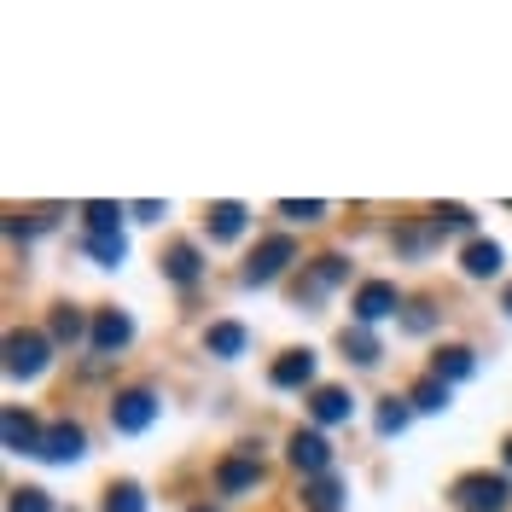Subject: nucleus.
<instances>
[{
    "instance_id": "6e6552de",
    "label": "nucleus",
    "mask_w": 512,
    "mask_h": 512,
    "mask_svg": "<svg viewBox=\"0 0 512 512\" xmlns=\"http://www.w3.org/2000/svg\"><path fill=\"white\" fill-rule=\"evenodd\" d=\"M0 437H6V448H12V454H41V437H47V431H41L24 408H6V419H0Z\"/></svg>"
},
{
    "instance_id": "a211bd4d",
    "label": "nucleus",
    "mask_w": 512,
    "mask_h": 512,
    "mask_svg": "<svg viewBox=\"0 0 512 512\" xmlns=\"http://www.w3.org/2000/svg\"><path fill=\"white\" fill-rule=\"evenodd\" d=\"M344 355H350L355 367H373V361H379V338H373L367 326H355V332H344Z\"/></svg>"
},
{
    "instance_id": "b1692460",
    "label": "nucleus",
    "mask_w": 512,
    "mask_h": 512,
    "mask_svg": "<svg viewBox=\"0 0 512 512\" xmlns=\"http://www.w3.org/2000/svg\"><path fill=\"white\" fill-rule=\"evenodd\" d=\"M82 216H88V233H111V227H117V216H123V210H117V204H88Z\"/></svg>"
},
{
    "instance_id": "f257e3e1",
    "label": "nucleus",
    "mask_w": 512,
    "mask_h": 512,
    "mask_svg": "<svg viewBox=\"0 0 512 512\" xmlns=\"http://www.w3.org/2000/svg\"><path fill=\"white\" fill-rule=\"evenodd\" d=\"M454 501L466 512H501L512 501V483L507 478H489V472H466L454 483Z\"/></svg>"
},
{
    "instance_id": "20e7f679",
    "label": "nucleus",
    "mask_w": 512,
    "mask_h": 512,
    "mask_svg": "<svg viewBox=\"0 0 512 512\" xmlns=\"http://www.w3.org/2000/svg\"><path fill=\"white\" fill-rule=\"evenodd\" d=\"M286 262H291V239H262V245H256V256L245 262V286H268Z\"/></svg>"
},
{
    "instance_id": "c756f323",
    "label": "nucleus",
    "mask_w": 512,
    "mask_h": 512,
    "mask_svg": "<svg viewBox=\"0 0 512 512\" xmlns=\"http://www.w3.org/2000/svg\"><path fill=\"white\" fill-rule=\"evenodd\" d=\"M408 326H414V332H425V326H431V309H425V303H414V309H408Z\"/></svg>"
},
{
    "instance_id": "aec40b11",
    "label": "nucleus",
    "mask_w": 512,
    "mask_h": 512,
    "mask_svg": "<svg viewBox=\"0 0 512 512\" xmlns=\"http://www.w3.org/2000/svg\"><path fill=\"white\" fill-rule=\"evenodd\" d=\"M123 233H117V227H111V233H88V256H94V262H105V268H117V262H123Z\"/></svg>"
},
{
    "instance_id": "412c9836",
    "label": "nucleus",
    "mask_w": 512,
    "mask_h": 512,
    "mask_svg": "<svg viewBox=\"0 0 512 512\" xmlns=\"http://www.w3.org/2000/svg\"><path fill=\"white\" fill-rule=\"evenodd\" d=\"M105 512H146V495H140V483H117V489L105 495Z\"/></svg>"
},
{
    "instance_id": "7c9ffc66",
    "label": "nucleus",
    "mask_w": 512,
    "mask_h": 512,
    "mask_svg": "<svg viewBox=\"0 0 512 512\" xmlns=\"http://www.w3.org/2000/svg\"><path fill=\"white\" fill-rule=\"evenodd\" d=\"M501 309H507V315H512V286H507V297H501Z\"/></svg>"
},
{
    "instance_id": "dca6fc26",
    "label": "nucleus",
    "mask_w": 512,
    "mask_h": 512,
    "mask_svg": "<svg viewBox=\"0 0 512 512\" xmlns=\"http://www.w3.org/2000/svg\"><path fill=\"white\" fill-rule=\"evenodd\" d=\"M163 274H169L175 286H192V280H198V251H192V245H175V251L163 256Z\"/></svg>"
},
{
    "instance_id": "1a4fd4ad",
    "label": "nucleus",
    "mask_w": 512,
    "mask_h": 512,
    "mask_svg": "<svg viewBox=\"0 0 512 512\" xmlns=\"http://www.w3.org/2000/svg\"><path fill=\"white\" fill-rule=\"evenodd\" d=\"M128 338H134V320L117 315V309H105V315L94 320V350H99V355H117Z\"/></svg>"
},
{
    "instance_id": "423d86ee",
    "label": "nucleus",
    "mask_w": 512,
    "mask_h": 512,
    "mask_svg": "<svg viewBox=\"0 0 512 512\" xmlns=\"http://www.w3.org/2000/svg\"><path fill=\"white\" fill-rule=\"evenodd\" d=\"M396 303H402V297H396L390 280H367V286L355 291V320H361V326H373V320L396 315Z\"/></svg>"
},
{
    "instance_id": "4be33fe9",
    "label": "nucleus",
    "mask_w": 512,
    "mask_h": 512,
    "mask_svg": "<svg viewBox=\"0 0 512 512\" xmlns=\"http://www.w3.org/2000/svg\"><path fill=\"white\" fill-rule=\"evenodd\" d=\"M472 373V350H443L437 355V379H466Z\"/></svg>"
},
{
    "instance_id": "cd10ccee",
    "label": "nucleus",
    "mask_w": 512,
    "mask_h": 512,
    "mask_svg": "<svg viewBox=\"0 0 512 512\" xmlns=\"http://www.w3.org/2000/svg\"><path fill=\"white\" fill-rule=\"evenodd\" d=\"M437 227H454V233H466V227H472V210H466V204H443V210H437Z\"/></svg>"
},
{
    "instance_id": "2eb2a0df",
    "label": "nucleus",
    "mask_w": 512,
    "mask_h": 512,
    "mask_svg": "<svg viewBox=\"0 0 512 512\" xmlns=\"http://www.w3.org/2000/svg\"><path fill=\"white\" fill-rule=\"evenodd\" d=\"M245 233V204H216L210 210V239H239Z\"/></svg>"
},
{
    "instance_id": "0eeeda50",
    "label": "nucleus",
    "mask_w": 512,
    "mask_h": 512,
    "mask_svg": "<svg viewBox=\"0 0 512 512\" xmlns=\"http://www.w3.org/2000/svg\"><path fill=\"white\" fill-rule=\"evenodd\" d=\"M82 448H88V437H82V425H53L47 437H41V460H53V466H70V460H82Z\"/></svg>"
},
{
    "instance_id": "bb28decb",
    "label": "nucleus",
    "mask_w": 512,
    "mask_h": 512,
    "mask_svg": "<svg viewBox=\"0 0 512 512\" xmlns=\"http://www.w3.org/2000/svg\"><path fill=\"white\" fill-rule=\"evenodd\" d=\"M402 425H408V408H402V402H384V408H379V431H384V437H396Z\"/></svg>"
},
{
    "instance_id": "f3484780",
    "label": "nucleus",
    "mask_w": 512,
    "mask_h": 512,
    "mask_svg": "<svg viewBox=\"0 0 512 512\" xmlns=\"http://www.w3.org/2000/svg\"><path fill=\"white\" fill-rule=\"evenodd\" d=\"M408 402H414V408H425V414H443V408H448V379H437V373H431V379H419Z\"/></svg>"
},
{
    "instance_id": "9b49d317",
    "label": "nucleus",
    "mask_w": 512,
    "mask_h": 512,
    "mask_svg": "<svg viewBox=\"0 0 512 512\" xmlns=\"http://www.w3.org/2000/svg\"><path fill=\"white\" fill-rule=\"evenodd\" d=\"M268 379L280 384V390H297V384H309V379H315V355H309V350H291V355H280Z\"/></svg>"
},
{
    "instance_id": "2f4dec72",
    "label": "nucleus",
    "mask_w": 512,
    "mask_h": 512,
    "mask_svg": "<svg viewBox=\"0 0 512 512\" xmlns=\"http://www.w3.org/2000/svg\"><path fill=\"white\" fill-rule=\"evenodd\" d=\"M507 466H512V443H507Z\"/></svg>"
},
{
    "instance_id": "6ab92c4d",
    "label": "nucleus",
    "mask_w": 512,
    "mask_h": 512,
    "mask_svg": "<svg viewBox=\"0 0 512 512\" xmlns=\"http://www.w3.org/2000/svg\"><path fill=\"white\" fill-rule=\"evenodd\" d=\"M309 408H315L320 425H338V419H350V396H344V390H315Z\"/></svg>"
},
{
    "instance_id": "39448f33",
    "label": "nucleus",
    "mask_w": 512,
    "mask_h": 512,
    "mask_svg": "<svg viewBox=\"0 0 512 512\" xmlns=\"http://www.w3.org/2000/svg\"><path fill=\"white\" fill-rule=\"evenodd\" d=\"M291 466L309 472V478H326V466H332V443H326L320 431H297V437H291Z\"/></svg>"
},
{
    "instance_id": "a878e982",
    "label": "nucleus",
    "mask_w": 512,
    "mask_h": 512,
    "mask_svg": "<svg viewBox=\"0 0 512 512\" xmlns=\"http://www.w3.org/2000/svg\"><path fill=\"white\" fill-rule=\"evenodd\" d=\"M53 338L76 344V338H82V315H76V309H59V315H53Z\"/></svg>"
},
{
    "instance_id": "f03ea898",
    "label": "nucleus",
    "mask_w": 512,
    "mask_h": 512,
    "mask_svg": "<svg viewBox=\"0 0 512 512\" xmlns=\"http://www.w3.org/2000/svg\"><path fill=\"white\" fill-rule=\"evenodd\" d=\"M47 367V338L41 332H12L6 338V373L12 379H35Z\"/></svg>"
},
{
    "instance_id": "f8f14e48",
    "label": "nucleus",
    "mask_w": 512,
    "mask_h": 512,
    "mask_svg": "<svg viewBox=\"0 0 512 512\" xmlns=\"http://www.w3.org/2000/svg\"><path fill=\"white\" fill-rule=\"evenodd\" d=\"M460 268H466L472 280L501 274V245H495V239H472V245H466V256H460Z\"/></svg>"
},
{
    "instance_id": "9d476101",
    "label": "nucleus",
    "mask_w": 512,
    "mask_h": 512,
    "mask_svg": "<svg viewBox=\"0 0 512 512\" xmlns=\"http://www.w3.org/2000/svg\"><path fill=\"white\" fill-rule=\"evenodd\" d=\"M216 483H222V495H245V489H256V483H262V466H256L251 454H233V460H222Z\"/></svg>"
},
{
    "instance_id": "473e14b6",
    "label": "nucleus",
    "mask_w": 512,
    "mask_h": 512,
    "mask_svg": "<svg viewBox=\"0 0 512 512\" xmlns=\"http://www.w3.org/2000/svg\"><path fill=\"white\" fill-rule=\"evenodd\" d=\"M192 512H210V507H192Z\"/></svg>"
},
{
    "instance_id": "7ed1b4c3",
    "label": "nucleus",
    "mask_w": 512,
    "mask_h": 512,
    "mask_svg": "<svg viewBox=\"0 0 512 512\" xmlns=\"http://www.w3.org/2000/svg\"><path fill=\"white\" fill-rule=\"evenodd\" d=\"M158 419V396L152 390H123L117 402H111V425L117 431H146Z\"/></svg>"
},
{
    "instance_id": "4468645a",
    "label": "nucleus",
    "mask_w": 512,
    "mask_h": 512,
    "mask_svg": "<svg viewBox=\"0 0 512 512\" xmlns=\"http://www.w3.org/2000/svg\"><path fill=\"white\" fill-rule=\"evenodd\" d=\"M303 501H309L315 512H338V507H344V483L326 472V478H315L309 489H303Z\"/></svg>"
},
{
    "instance_id": "5701e85b",
    "label": "nucleus",
    "mask_w": 512,
    "mask_h": 512,
    "mask_svg": "<svg viewBox=\"0 0 512 512\" xmlns=\"http://www.w3.org/2000/svg\"><path fill=\"white\" fill-rule=\"evenodd\" d=\"M280 216H286V222H320V216H326V204H320V198H309V204L286 198V204H280Z\"/></svg>"
},
{
    "instance_id": "c85d7f7f",
    "label": "nucleus",
    "mask_w": 512,
    "mask_h": 512,
    "mask_svg": "<svg viewBox=\"0 0 512 512\" xmlns=\"http://www.w3.org/2000/svg\"><path fill=\"white\" fill-rule=\"evenodd\" d=\"M315 280H320V286H338V280H344V256H320Z\"/></svg>"
},
{
    "instance_id": "393cba45",
    "label": "nucleus",
    "mask_w": 512,
    "mask_h": 512,
    "mask_svg": "<svg viewBox=\"0 0 512 512\" xmlns=\"http://www.w3.org/2000/svg\"><path fill=\"white\" fill-rule=\"evenodd\" d=\"M12 512H53L47 489H12Z\"/></svg>"
},
{
    "instance_id": "ddd939ff",
    "label": "nucleus",
    "mask_w": 512,
    "mask_h": 512,
    "mask_svg": "<svg viewBox=\"0 0 512 512\" xmlns=\"http://www.w3.org/2000/svg\"><path fill=\"white\" fill-rule=\"evenodd\" d=\"M204 344H210V355L233 361V355H245V326H233V320H216V326L204 332Z\"/></svg>"
}]
</instances>
